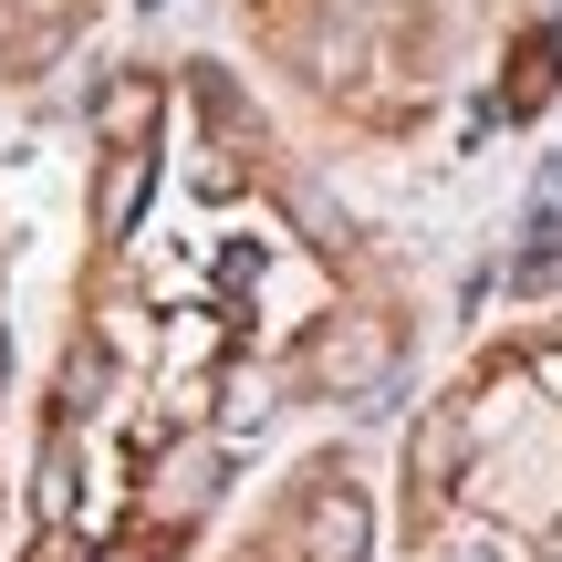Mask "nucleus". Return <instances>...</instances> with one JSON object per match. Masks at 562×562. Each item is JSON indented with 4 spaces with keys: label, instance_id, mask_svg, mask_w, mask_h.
<instances>
[{
    "label": "nucleus",
    "instance_id": "1",
    "mask_svg": "<svg viewBox=\"0 0 562 562\" xmlns=\"http://www.w3.org/2000/svg\"><path fill=\"white\" fill-rule=\"evenodd\" d=\"M157 115H167V83L157 74H115L94 94V136L104 146H146V136H157Z\"/></svg>",
    "mask_w": 562,
    "mask_h": 562
},
{
    "label": "nucleus",
    "instance_id": "2",
    "mask_svg": "<svg viewBox=\"0 0 562 562\" xmlns=\"http://www.w3.org/2000/svg\"><path fill=\"white\" fill-rule=\"evenodd\" d=\"M146 178H157V167H146V146H104V209H94V229H104V240H125V229H136Z\"/></svg>",
    "mask_w": 562,
    "mask_h": 562
},
{
    "label": "nucleus",
    "instance_id": "3",
    "mask_svg": "<svg viewBox=\"0 0 562 562\" xmlns=\"http://www.w3.org/2000/svg\"><path fill=\"white\" fill-rule=\"evenodd\" d=\"M302 74H313V83H344V74H364V42L344 32V11H313V21H302Z\"/></svg>",
    "mask_w": 562,
    "mask_h": 562
},
{
    "label": "nucleus",
    "instance_id": "4",
    "mask_svg": "<svg viewBox=\"0 0 562 562\" xmlns=\"http://www.w3.org/2000/svg\"><path fill=\"white\" fill-rule=\"evenodd\" d=\"M292 220H302V229H313V240H323V250H344V209H334V199H323V188H313V178H292Z\"/></svg>",
    "mask_w": 562,
    "mask_h": 562
}]
</instances>
